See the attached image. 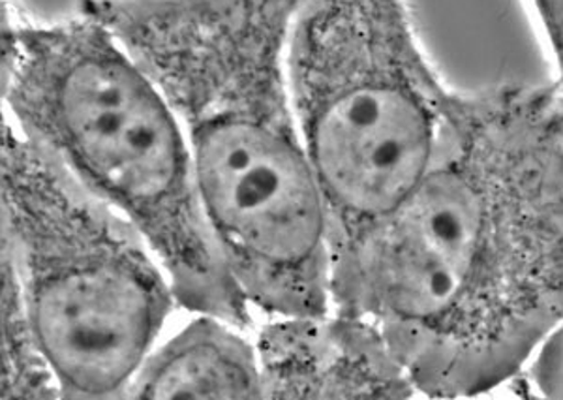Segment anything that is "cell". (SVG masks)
<instances>
[{
    "label": "cell",
    "instance_id": "30bf717a",
    "mask_svg": "<svg viewBox=\"0 0 563 400\" xmlns=\"http://www.w3.org/2000/svg\"><path fill=\"white\" fill-rule=\"evenodd\" d=\"M556 68L558 100L563 108V0H528Z\"/></svg>",
    "mask_w": 563,
    "mask_h": 400
},
{
    "label": "cell",
    "instance_id": "7a4b0ae2",
    "mask_svg": "<svg viewBox=\"0 0 563 400\" xmlns=\"http://www.w3.org/2000/svg\"><path fill=\"white\" fill-rule=\"evenodd\" d=\"M302 0H81L179 116L218 246L250 304L331 312L320 187L289 87Z\"/></svg>",
    "mask_w": 563,
    "mask_h": 400
},
{
    "label": "cell",
    "instance_id": "8992f818",
    "mask_svg": "<svg viewBox=\"0 0 563 400\" xmlns=\"http://www.w3.org/2000/svg\"><path fill=\"white\" fill-rule=\"evenodd\" d=\"M263 399H411L417 391L382 331L329 312L282 316L257 336Z\"/></svg>",
    "mask_w": 563,
    "mask_h": 400
},
{
    "label": "cell",
    "instance_id": "52a82bcc",
    "mask_svg": "<svg viewBox=\"0 0 563 400\" xmlns=\"http://www.w3.org/2000/svg\"><path fill=\"white\" fill-rule=\"evenodd\" d=\"M230 325V323H228ZM225 322L201 314L148 355L130 399H263L257 352Z\"/></svg>",
    "mask_w": 563,
    "mask_h": 400
},
{
    "label": "cell",
    "instance_id": "ba28073f",
    "mask_svg": "<svg viewBox=\"0 0 563 400\" xmlns=\"http://www.w3.org/2000/svg\"><path fill=\"white\" fill-rule=\"evenodd\" d=\"M2 397L57 399V381L36 348L20 280L7 256H2Z\"/></svg>",
    "mask_w": 563,
    "mask_h": 400
},
{
    "label": "cell",
    "instance_id": "5b68a950",
    "mask_svg": "<svg viewBox=\"0 0 563 400\" xmlns=\"http://www.w3.org/2000/svg\"><path fill=\"white\" fill-rule=\"evenodd\" d=\"M288 70L333 252L429 171L456 91L422 49L406 0H302Z\"/></svg>",
    "mask_w": 563,
    "mask_h": 400
},
{
    "label": "cell",
    "instance_id": "9c48e42d",
    "mask_svg": "<svg viewBox=\"0 0 563 400\" xmlns=\"http://www.w3.org/2000/svg\"><path fill=\"white\" fill-rule=\"evenodd\" d=\"M522 375L531 391L544 399H563V323L541 344Z\"/></svg>",
    "mask_w": 563,
    "mask_h": 400
},
{
    "label": "cell",
    "instance_id": "277c9868",
    "mask_svg": "<svg viewBox=\"0 0 563 400\" xmlns=\"http://www.w3.org/2000/svg\"><path fill=\"white\" fill-rule=\"evenodd\" d=\"M147 241L2 124V256L63 399H119L177 303Z\"/></svg>",
    "mask_w": 563,
    "mask_h": 400
},
{
    "label": "cell",
    "instance_id": "6da1fadb",
    "mask_svg": "<svg viewBox=\"0 0 563 400\" xmlns=\"http://www.w3.org/2000/svg\"><path fill=\"white\" fill-rule=\"evenodd\" d=\"M331 310L371 320L430 399H472L525 373L563 323L554 85L456 92L421 181L331 252Z\"/></svg>",
    "mask_w": 563,
    "mask_h": 400
},
{
    "label": "cell",
    "instance_id": "3957f363",
    "mask_svg": "<svg viewBox=\"0 0 563 400\" xmlns=\"http://www.w3.org/2000/svg\"><path fill=\"white\" fill-rule=\"evenodd\" d=\"M2 98L23 136L141 233L180 307L249 327V299L218 246L172 103L100 21L55 25L4 7Z\"/></svg>",
    "mask_w": 563,
    "mask_h": 400
}]
</instances>
